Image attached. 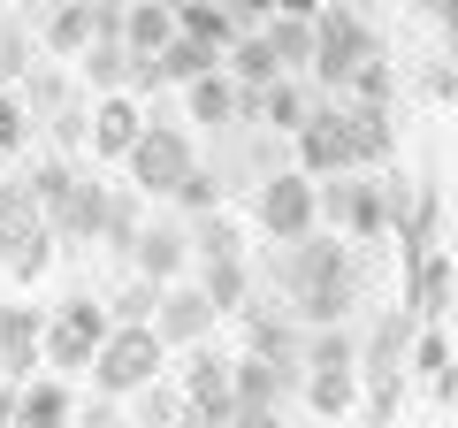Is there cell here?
<instances>
[{"mask_svg": "<svg viewBox=\"0 0 458 428\" xmlns=\"http://www.w3.org/2000/svg\"><path fill=\"white\" fill-rule=\"evenodd\" d=\"M276 276L298 291V313H306L313 330H336L344 313H352V291H360V276H352V253H344V237H298V245L276 253Z\"/></svg>", "mask_w": 458, "mask_h": 428, "instance_id": "1", "label": "cell"}, {"mask_svg": "<svg viewBox=\"0 0 458 428\" xmlns=\"http://www.w3.org/2000/svg\"><path fill=\"white\" fill-rule=\"evenodd\" d=\"M107 330H114V313H107V298H92V291H69L62 306H47V337H38V367L47 375H92V360H99V345H107Z\"/></svg>", "mask_w": 458, "mask_h": 428, "instance_id": "2", "label": "cell"}, {"mask_svg": "<svg viewBox=\"0 0 458 428\" xmlns=\"http://www.w3.org/2000/svg\"><path fill=\"white\" fill-rule=\"evenodd\" d=\"M168 375V345L138 321V330H107V345H99L92 360V398H114V406H131L146 382Z\"/></svg>", "mask_w": 458, "mask_h": 428, "instance_id": "3", "label": "cell"}, {"mask_svg": "<svg viewBox=\"0 0 458 428\" xmlns=\"http://www.w3.org/2000/svg\"><path fill=\"white\" fill-rule=\"evenodd\" d=\"M313 207H321V222H336L344 237H360V245H375V237H390L397 230V214H390V184H375V176H328V184H313Z\"/></svg>", "mask_w": 458, "mask_h": 428, "instance_id": "4", "label": "cell"}, {"mask_svg": "<svg viewBox=\"0 0 458 428\" xmlns=\"http://www.w3.org/2000/svg\"><path fill=\"white\" fill-rule=\"evenodd\" d=\"M252 222H260L267 245H298V237H313V230H321L313 176H298V168H267L260 192H252Z\"/></svg>", "mask_w": 458, "mask_h": 428, "instance_id": "5", "label": "cell"}, {"mask_svg": "<svg viewBox=\"0 0 458 428\" xmlns=\"http://www.w3.org/2000/svg\"><path fill=\"white\" fill-rule=\"evenodd\" d=\"M123 161H131V192H138V199H146V192L168 199V192L199 168V146H191V131H183V123H146V131H138V146L123 153Z\"/></svg>", "mask_w": 458, "mask_h": 428, "instance_id": "6", "label": "cell"}, {"mask_svg": "<svg viewBox=\"0 0 458 428\" xmlns=\"http://www.w3.org/2000/svg\"><path fill=\"white\" fill-rule=\"evenodd\" d=\"M214 321H222V313H214V306H207V291H199V283L183 276V283H168V291H161V306H153V321H146V330L161 337L168 352H199V345L214 337Z\"/></svg>", "mask_w": 458, "mask_h": 428, "instance_id": "7", "label": "cell"}, {"mask_svg": "<svg viewBox=\"0 0 458 428\" xmlns=\"http://www.w3.org/2000/svg\"><path fill=\"white\" fill-rule=\"evenodd\" d=\"M291 153H298V176H313V184L352 176V138H344V107H313V116L291 131Z\"/></svg>", "mask_w": 458, "mask_h": 428, "instance_id": "8", "label": "cell"}, {"mask_svg": "<svg viewBox=\"0 0 458 428\" xmlns=\"http://www.w3.org/2000/svg\"><path fill=\"white\" fill-rule=\"evenodd\" d=\"M123 261H131V276L153 283V291L183 283V268H191V222H146V230H138V245L123 253Z\"/></svg>", "mask_w": 458, "mask_h": 428, "instance_id": "9", "label": "cell"}, {"mask_svg": "<svg viewBox=\"0 0 458 428\" xmlns=\"http://www.w3.org/2000/svg\"><path fill=\"white\" fill-rule=\"evenodd\" d=\"M183 413L191 421H207V428H222L229 413H237V390H229V352H214V345H199L191 352V367H183Z\"/></svg>", "mask_w": 458, "mask_h": 428, "instance_id": "10", "label": "cell"}, {"mask_svg": "<svg viewBox=\"0 0 458 428\" xmlns=\"http://www.w3.org/2000/svg\"><path fill=\"white\" fill-rule=\"evenodd\" d=\"M38 337H47V306L0 298V367H8V382H31L38 375Z\"/></svg>", "mask_w": 458, "mask_h": 428, "instance_id": "11", "label": "cell"}, {"mask_svg": "<svg viewBox=\"0 0 458 428\" xmlns=\"http://www.w3.org/2000/svg\"><path fill=\"white\" fill-rule=\"evenodd\" d=\"M138 131H146V107H138V92H107L84 116V138H92V153H107V161H123V153L138 146Z\"/></svg>", "mask_w": 458, "mask_h": 428, "instance_id": "12", "label": "cell"}, {"mask_svg": "<svg viewBox=\"0 0 458 428\" xmlns=\"http://www.w3.org/2000/svg\"><path fill=\"white\" fill-rule=\"evenodd\" d=\"M69 421H77V390L62 375L16 382V428H69Z\"/></svg>", "mask_w": 458, "mask_h": 428, "instance_id": "13", "label": "cell"}, {"mask_svg": "<svg viewBox=\"0 0 458 428\" xmlns=\"http://www.w3.org/2000/svg\"><path fill=\"white\" fill-rule=\"evenodd\" d=\"M199 291L214 313H245L252 306V253H229V261H199Z\"/></svg>", "mask_w": 458, "mask_h": 428, "instance_id": "14", "label": "cell"}, {"mask_svg": "<svg viewBox=\"0 0 458 428\" xmlns=\"http://www.w3.org/2000/svg\"><path fill=\"white\" fill-rule=\"evenodd\" d=\"M183 116L199 123V131H229V123H245V92L214 69V77H199V84H183Z\"/></svg>", "mask_w": 458, "mask_h": 428, "instance_id": "15", "label": "cell"}, {"mask_svg": "<svg viewBox=\"0 0 458 428\" xmlns=\"http://www.w3.org/2000/svg\"><path fill=\"white\" fill-rule=\"evenodd\" d=\"M306 116H313V99H306V84H291V77H276L267 92H245V123H267V131H298Z\"/></svg>", "mask_w": 458, "mask_h": 428, "instance_id": "16", "label": "cell"}, {"mask_svg": "<svg viewBox=\"0 0 458 428\" xmlns=\"http://www.w3.org/2000/svg\"><path fill=\"white\" fill-rule=\"evenodd\" d=\"M229 390H237V406H283V398L298 390V375H283L260 352H245V360H229Z\"/></svg>", "mask_w": 458, "mask_h": 428, "instance_id": "17", "label": "cell"}, {"mask_svg": "<svg viewBox=\"0 0 458 428\" xmlns=\"http://www.w3.org/2000/svg\"><path fill=\"white\" fill-rule=\"evenodd\" d=\"M168 39H176V8H168V0H138V8H123V47H131L138 62H153Z\"/></svg>", "mask_w": 458, "mask_h": 428, "instance_id": "18", "label": "cell"}, {"mask_svg": "<svg viewBox=\"0 0 458 428\" xmlns=\"http://www.w3.org/2000/svg\"><path fill=\"white\" fill-rule=\"evenodd\" d=\"M222 77L237 84V92H267V84L283 77V62H276V54H267V39H260V31H245V39H237V47L222 54Z\"/></svg>", "mask_w": 458, "mask_h": 428, "instance_id": "19", "label": "cell"}, {"mask_svg": "<svg viewBox=\"0 0 458 428\" xmlns=\"http://www.w3.org/2000/svg\"><path fill=\"white\" fill-rule=\"evenodd\" d=\"M214 69H222V54L199 47V39H183V31L153 54V84H199V77H214Z\"/></svg>", "mask_w": 458, "mask_h": 428, "instance_id": "20", "label": "cell"}, {"mask_svg": "<svg viewBox=\"0 0 458 428\" xmlns=\"http://www.w3.org/2000/svg\"><path fill=\"white\" fill-rule=\"evenodd\" d=\"M176 31H183V39H199V47H214V54H229L237 39H245V23L229 16L222 0H191V8H176Z\"/></svg>", "mask_w": 458, "mask_h": 428, "instance_id": "21", "label": "cell"}, {"mask_svg": "<svg viewBox=\"0 0 458 428\" xmlns=\"http://www.w3.org/2000/svg\"><path fill=\"white\" fill-rule=\"evenodd\" d=\"M92 39H99V8H92V0H62V8L47 16V47L69 54V62H77Z\"/></svg>", "mask_w": 458, "mask_h": 428, "instance_id": "22", "label": "cell"}, {"mask_svg": "<svg viewBox=\"0 0 458 428\" xmlns=\"http://www.w3.org/2000/svg\"><path fill=\"white\" fill-rule=\"evenodd\" d=\"M344 138H352V168L390 161V107H344Z\"/></svg>", "mask_w": 458, "mask_h": 428, "instance_id": "23", "label": "cell"}, {"mask_svg": "<svg viewBox=\"0 0 458 428\" xmlns=\"http://www.w3.org/2000/svg\"><path fill=\"white\" fill-rule=\"evenodd\" d=\"M260 39H267V54L283 62V77L313 62V16H267V23H260Z\"/></svg>", "mask_w": 458, "mask_h": 428, "instance_id": "24", "label": "cell"}, {"mask_svg": "<svg viewBox=\"0 0 458 428\" xmlns=\"http://www.w3.org/2000/svg\"><path fill=\"white\" fill-rule=\"evenodd\" d=\"M77 69L92 84H107V92H131V69H138V54L123 47V39H92V47L77 54Z\"/></svg>", "mask_w": 458, "mask_h": 428, "instance_id": "25", "label": "cell"}, {"mask_svg": "<svg viewBox=\"0 0 458 428\" xmlns=\"http://www.w3.org/2000/svg\"><path fill=\"white\" fill-rule=\"evenodd\" d=\"M306 375H360V345L344 337V321L306 337Z\"/></svg>", "mask_w": 458, "mask_h": 428, "instance_id": "26", "label": "cell"}, {"mask_svg": "<svg viewBox=\"0 0 458 428\" xmlns=\"http://www.w3.org/2000/svg\"><path fill=\"white\" fill-rule=\"evenodd\" d=\"M138 230H146V214H138V192H114V184H107V222H99V245L131 253V245H138Z\"/></svg>", "mask_w": 458, "mask_h": 428, "instance_id": "27", "label": "cell"}, {"mask_svg": "<svg viewBox=\"0 0 458 428\" xmlns=\"http://www.w3.org/2000/svg\"><path fill=\"white\" fill-rule=\"evenodd\" d=\"M306 406L321 421H344V413L360 406V375H306Z\"/></svg>", "mask_w": 458, "mask_h": 428, "instance_id": "28", "label": "cell"}, {"mask_svg": "<svg viewBox=\"0 0 458 428\" xmlns=\"http://www.w3.org/2000/svg\"><path fill=\"white\" fill-rule=\"evenodd\" d=\"M131 421H138V428H168V421H183V390H176L168 375L146 382V390L131 398Z\"/></svg>", "mask_w": 458, "mask_h": 428, "instance_id": "29", "label": "cell"}, {"mask_svg": "<svg viewBox=\"0 0 458 428\" xmlns=\"http://www.w3.org/2000/svg\"><path fill=\"white\" fill-rule=\"evenodd\" d=\"M168 199H176V214H183V222H199V214H222V184H214L207 168H191V176H183Z\"/></svg>", "mask_w": 458, "mask_h": 428, "instance_id": "30", "label": "cell"}, {"mask_svg": "<svg viewBox=\"0 0 458 428\" xmlns=\"http://www.w3.org/2000/svg\"><path fill=\"white\" fill-rule=\"evenodd\" d=\"M8 268H16V283H31V276H47V268H54V230H47V222L16 237V253H8Z\"/></svg>", "mask_w": 458, "mask_h": 428, "instance_id": "31", "label": "cell"}, {"mask_svg": "<svg viewBox=\"0 0 458 428\" xmlns=\"http://www.w3.org/2000/svg\"><path fill=\"white\" fill-rule=\"evenodd\" d=\"M352 107H390V54L352 69Z\"/></svg>", "mask_w": 458, "mask_h": 428, "instance_id": "32", "label": "cell"}, {"mask_svg": "<svg viewBox=\"0 0 458 428\" xmlns=\"http://www.w3.org/2000/svg\"><path fill=\"white\" fill-rule=\"evenodd\" d=\"M153 306H161V291H153V283H138V276H131V291H114V298H107L114 330H138V321H153Z\"/></svg>", "mask_w": 458, "mask_h": 428, "instance_id": "33", "label": "cell"}, {"mask_svg": "<svg viewBox=\"0 0 458 428\" xmlns=\"http://www.w3.org/2000/svg\"><path fill=\"white\" fill-rule=\"evenodd\" d=\"M23 138H31V107L16 99V84H0V153L16 161V153H23Z\"/></svg>", "mask_w": 458, "mask_h": 428, "instance_id": "34", "label": "cell"}, {"mask_svg": "<svg viewBox=\"0 0 458 428\" xmlns=\"http://www.w3.org/2000/svg\"><path fill=\"white\" fill-rule=\"evenodd\" d=\"M222 428H283V406H237Z\"/></svg>", "mask_w": 458, "mask_h": 428, "instance_id": "35", "label": "cell"}, {"mask_svg": "<svg viewBox=\"0 0 458 428\" xmlns=\"http://www.w3.org/2000/svg\"><path fill=\"white\" fill-rule=\"evenodd\" d=\"M77 428H138V421H123V413H114V398H99V406L77 413Z\"/></svg>", "mask_w": 458, "mask_h": 428, "instance_id": "36", "label": "cell"}, {"mask_svg": "<svg viewBox=\"0 0 458 428\" xmlns=\"http://www.w3.org/2000/svg\"><path fill=\"white\" fill-rule=\"evenodd\" d=\"M16 77H23V39L0 31V84H16Z\"/></svg>", "mask_w": 458, "mask_h": 428, "instance_id": "37", "label": "cell"}, {"mask_svg": "<svg viewBox=\"0 0 458 428\" xmlns=\"http://www.w3.org/2000/svg\"><path fill=\"white\" fill-rule=\"evenodd\" d=\"M229 16L245 23V31H260V23H267V16H276V0H229Z\"/></svg>", "mask_w": 458, "mask_h": 428, "instance_id": "38", "label": "cell"}, {"mask_svg": "<svg viewBox=\"0 0 458 428\" xmlns=\"http://www.w3.org/2000/svg\"><path fill=\"white\" fill-rule=\"evenodd\" d=\"M0 428H16V390H0Z\"/></svg>", "mask_w": 458, "mask_h": 428, "instance_id": "39", "label": "cell"}, {"mask_svg": "<svg viewBox=\"0 0 458 428\" xmlns=\"http://www.w3.org/2000/svg\"><path fill=\"white\" fill-rule=\"evenodd\" d=\"M99 8H114V16H123V8H138V0H99Z\"/></svg>", "mask_w": 458, "mask_h": 428, "instance_id": "40", "label": "cell"}, {"mask_svg": "<svg viewBox=\"0 0 458 428\" xmlns=\"http://www.w3.org/2000/svg\"><path fill=\"white\" fill-rule=\"evenodd\" d=\"M8 176H16V161H8V153H0V184H8Z\"/></svg>", "mask_w": 458, "mask_h": 428, "instance_id": "41", "label": "cell"}, {"mask_svg": "<svg viewBox=\"0 0 458 428\" xmlns=\"http://www.w3.org/2000/svg\"><path fill=\"white\" fill-rule=\"evenodd\" d=\"M168 428H207V421H191V413H183V421H168Z\"/></svg>", "mask_w": 458, "mask_h": 428, "instance_id": "42", "label": "cell"}, {"mask_svg": "<svg viewBox=\"0 0 458 428\" xmlns=\"http://www.w3.org/2000/svg\"><path fill=\"white\" fill-rule=\"evenodd\" d=\"M0 390H16V382H8V367H0Z\"/></svg>", "mask_w": 458, "mask_h": 428, "instance_id": "43", "label": "cell"}, {"mask_svg": "<svg viewBox=\"0 0 458 428\" xmlns=\"http://www.w3.org/2000/svg\"><path fill=\"white\" fill-rule=\"evenodd\" d=\"M420 8H443V0H420Z\"/></svg>", "mask_w": 458, "mask_h": 428, "instance_id": "44", "label": "cell"}]
</instances>
